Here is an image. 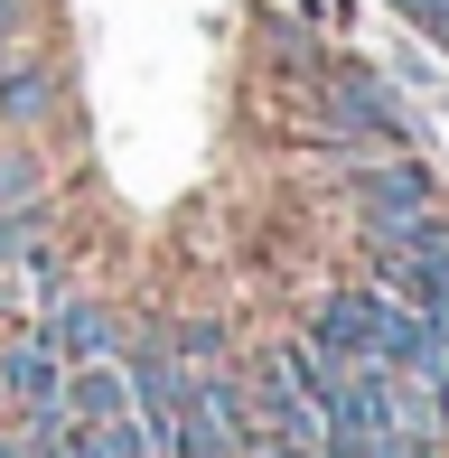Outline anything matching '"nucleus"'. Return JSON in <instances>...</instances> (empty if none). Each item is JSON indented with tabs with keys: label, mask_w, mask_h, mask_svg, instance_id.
<instances>
[{
	"label": "nucleus",
	"mask_w": 449,
	"mask_h": 458,
	"mask_svg": "<svg viewBox=\"0 0 449 458\" xmlns=\"http://www.w3.org/2000/svg\"><path fill=\"white\" fill-rule=\"evenodd\" d=\"M122 384H131V421L150 449H178V421H188V356H178L169 337H131L122 346Z\"/></svg>",
	"instance_id": "f257e3e1"
},
{
	"label": "nucleus",
	"mask_w": 449,
	"mask_h": 458,
	"mask_svg": "<svg viewBox=\"0 0 449 458\" xmlns=\"http://www.w3.org/2000/svg\"><path fill=\"white\" fill-rule=\"evenodd\" d=\"M356 206H365V234H402V225H421V216H431V206H440V187H431V169H421V159H384V169H365L356 178Z\"/></svg>",
	"instance_id": "f03ea898"
},
{
	"label": "nucleus",
	"mask_w": 449,
	"mask_h": 458,
	"mask_svg": "<svg viewBox=\"0 0 449 458\" xmlns=\"http://www.w3.org/2000/svg\"><path fill=\"white\" fill-rule=\"evenodd\" d=\"M328 113L346 122V131H365V140H394V150H412V113H402L394 85H375L365 66H337V75H328Z\"/></svg>",
	"instance_id": "7ed1b4c3"
},
{
	"label": "nucleus",
	"mask_w": 449,
	"mask_h": 458,
	"mask_svg": "<svg viewBox=\"0 0 449 458\" xmlns=\"http://www.w3.org/2000/svg\"><path fill=\"white\" fill-rule=\"evenodd\" d=\"M0 393H10L19 411H56V393H66V356L47 346V327H19V337L0 346Z\"/></svg>",
	"instance_id": "20e7f679"
},
{
	"label": "nucleus",
	"mask_w": 449,
	"mask_h": 458,
	"mask_svg": "<svg viewBox=\"0 0 449 458\" xmlns=\"http://www.w3.org/2000/svg\"><path fill=\"white\" fill-rule=\"evenodd\" d=\"M375 309H384V290H328L309 318V346L337 365H375Z\"/></svg>",
	"instance_id": "39448f33"
},
{
	"label": "nucleus",
	"mask_w": 449,
	"mask_h": 458,
	"mask_svg": "<svg viewBox=\"0 0 449 458\" xmlns=\"http://www.w3.org/2000/svg\"><path fill=\"white\" fill-rule=\"evenodd\" d=\"M47 346H56L66 365H113V356H122V327H113L104 300H66V309H56V327H47Z\"/></svg>",
	"instance_id": "423d86ee"
},
{
	"label": "nucleus",
	"mask_w": 449,
	"mask_h": 458,
	"mask_svg": "<svg viewBox=\"0 0 449 458\" xmlns=\"http://www.w3.org/2000/svg\"><path fill=\"white\" fill-rule=\"evenodd\" d=\"M47 103H56L47 66H19V56H10V66H0V113H10V122H38V113H47Z\"/></svg>",
	"instance_id": "0eeeda50"
},
{
	"label": "nucleus",
	"mask_w": 449,
	"mask_h": 458,
	"mask_svg": "<svg viewBox=\"0 0 449 458\" xmlns=\"http://www.w3.org/2000/svg\"><path fill=\"white\" fill-rule=\"evenodd\" d=\"M38 197V169H29V150H0V206H29Z\"/></svg>",
	"instance_id": "6e6552de"
},
{
	"label": "nucleus",
	"mask_w": 449,
	"mask_h": 458,
	"mask_svg": "<svg viewBox=\"0 0 449 458\" xmlns=\"http://www.w3.org/2000/svg\"><path fill=\"white\" fill-rule=\"evenodd\" d=\"M394 10H402V19H412V29H421V38H440V47H449V0H394Z\"/></svg>",
	"instance_id": "1a4fd4ad"
},
{
	"label": "nucleus",
	"mask_w": 449,
	"mask_h": 458,
	"mask_svg": "<svg viewBox=\"0 0 449 458\" xmlns=\"http://www.w3.org/2000/svg\"><path fill=\"white\" fill-rule=\"evenodd\" d=\"M262 458H309V449H262Z\"/></svg>",
	"instance_id": "9d476101"
}]
</instances>
